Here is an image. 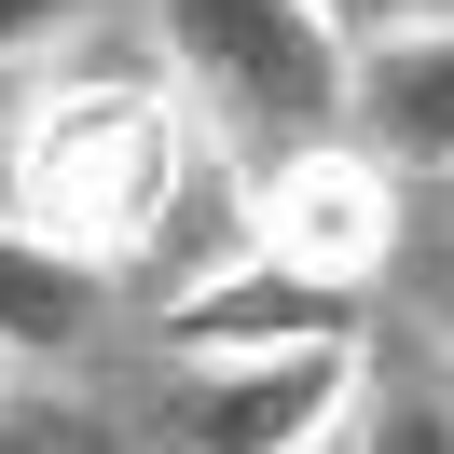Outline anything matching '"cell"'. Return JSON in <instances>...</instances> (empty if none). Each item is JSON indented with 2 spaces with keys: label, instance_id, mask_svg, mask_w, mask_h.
<instances>
[{
  "label": "cell",
  "instance_id": "6da1fadb",
  "mask_svg": "<svg viewBox=\"0 0 454 454\" xmlns=\"http://www.w3.org/2000/svg\"><path fill=\"white\" fill-rule=\"evenodd\" d=\"M207 138H193V97L166 69H69L14 111L0 138V221H28L42 248L97 262V276H138L152 248L179 234V193H193Z\"/></svg>",
  "mask_w": 454,
  "mask_h": 454
},
{
  "label": "cell",
  "instance_id": "7a4b0ae2",
  "mask_svg": "<svg viewBox=\"0 0 454 454\" xmlns=\"http://www.w3.org/2000/svg\"><path fill=\"white\" fill-rule=\"evenodd\" d=\"M166 14V83L221 111V138H331L344 124V42L317 0H152Z\"/></svg>",
  "mask_w": 454,
  "mask_h": 454
},
{
  "label": "cell",
  "instance_id": "3957f363",
  "mask_svg": "<svg viewBox=\"0 0 454 454\" xmlns=\"http://www.w3.org/2000/svg\"><path fill=\"white\" fill-rule=\"evenodd\" d=\"M234 248L289 262L317 289H372L399 262V166L372 138H289L234 179Z\"/></svg>",
  "mask_w": 454,
  "mask_h": 454
},
{
  "label": "cell",
  "instance_id": "277c9868",
  "mask_svg": "<svg viewBox=\"0 0 454 454\" xmlns=\"http://www.w3.org/2000/svg\"><path fill=\"white\" fill-rule=\"evenodd\" d=\"M358 331L276 344V358H207L179 399V454H317L358 427Z\"/></svg>",
  "mask_w": 454,
  "mask_h": 454
},
{
  "label": "cell",
  "instance_id": "5b68a950",
  "mask_svg": "<svg viewBox=\"0 0 454 454\" xmlns=\"http://www.w3.org/2000/svg\"><path fill=\"white\" fill-rule=\"evenodd\" d=\"M317 331H358V289H317V276H289V262H262V248H221L207 276H179L166 303H152V344L166 358H276V344H317Z\"/></svg>",
  "mask_w": 454,
  "mask_h": 454
},
{
  "label": "cell",
  "instance_id": "8992f818",
  "mask_svg": "<svg viewBox=\"0 0 454 454\" xmlns=\"http://www.w3.org/2000/svg\"><path fill=\"white\" fill-rule=\"evenodd\" d=\"M344 124L386 166L454 179V14H399V28L344 42Z\"/></svg>",
  "mask_w": 454,
  "mask_h": 454
},
{
  "label": "cell",
  "instance_id": "52a82bcc",
  "mask_svg": "<svg viewBox=\"0 0 454 454\" xmlns=\"http://www.w3.org/2000/svg\"><path fill=\"white\" fill-rule=\"evenodd\" d=\"M97 331H111V276L42 248L28 221H0V358H69Z\"/></svg>",
  "mask_w": 454,
  "mask_h": 454
},
{
  "label": "cell",
  "instance_id": "ba28073f",
  "mask_svg": "<svg viewBox=\"0 0 454 454\" xmlns=\"http://www.w3.org/2000/svg\"><path fill=\"white\" fill-rule=\"evenodd\" d=\"M0 454H111V413L69 386H14L0 372Z\"/></svg>",
  "mask_w": 454,
  "mask_h": 454
},
{
  "label": "cell",
  "instance_id": "9c48e42d",
  "mask_svg": "<svg viewBox=\"0 0 454 454\" xmlns=\"http://www.w3.org/2000/svg\"><path fill=\"white\" fill-rule=\"evenodd\" d=\"M358 454H454V386H441V372L358 386Z\"/></svg>",
  "mask_w": 454,
  "mask_h": 454
},
{
  "label": "cell",
  "instance_id": "30bf717a",
  "mask_svg": "<svg viewBox=\"0 0 454 454\" xmlns=\"http://www.w3.org/2000/svg\"><path fill=\"white\" fill-rule=\"evenodd\" d=\"M69 28H83V0H0V69H42Z\"/></svg>",
  "mask_w": 454,
  "mask_h": 454
},
{
  "label": "cell",
  "instance_id": "8fae6325",
  "mask_svg": "<svg viewBox=\"0 0 454 454\" xmlns=\"http://www.w3.org/2000/svg\"><path fill=\"white\" fill-rule=\"evenodd\" d=\"M331 14V42H372V28H399V14H441V0H317Z\"/></svg>",
  "mask_w": 454,
  "mask_h": 454
},
{
  "label": "cell",
  "instance_id": "7c38bea8",
  "mask_svg": "<svg viewBox=\"0 0 454 454\" xmlns=\"http://www.w3.org/2000/svg\"><path fill=\"white\" fill-rule=\"evenodd\" d=\"M0 372H14V358H0Z\"/></svg>",
  "mask_w": 454,
  "mask_h": 454
}]
</instances>
